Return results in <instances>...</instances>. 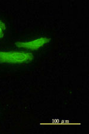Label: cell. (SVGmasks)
Masks as SVG:
<instances>
[{
    "label": "cell",
    "mask_w": 89,
    "mask_h": 134,
    "mask_svg": "<svg viewBox=\"0 0 89 134\" xmlns=\"http://www.w3.org/2000/svg\"><path fill=\"white\" fill-rule=\"evenodd\" d=\"M33 55L30 53L19 51H0V62L3 64H23L32 61Z\"/></svg>",
    "instance_id": "1"
},
{
    "label": "cell",
    "mask_w": 89,
    "mask_h": 134,
    "mask_svg": "<svg viewBox=\"0 0 89 134\" xmlns=\"http://www.w3.org/2000/svg\"><path fill=\"white\" fill-rule=\"evenodd\" d=\"M6 30V25L3 21L0 20V39L4 37V32Z\"/></svg>",
    "instance_id": "3"
},
{
    "label": "cell",
    "mask_w": 89,
    "mask_h": 134,
    "mask_svg": "<svg viewBox=\"0 0 89 134\" xmlns=\"http://www.w3.org/2000/svg\"><path fill=\"white\" fill-rule=\"evenodd\" d=\"M50 38L48 37H40L33 41L24 42H17L15 45L19 48H23L35 51L37 50L41 47L45 45L46 44L49 42Z\"/></svg>",
    "instance_id": "2"
}]
</instances>
